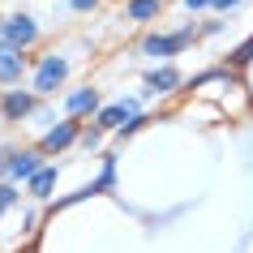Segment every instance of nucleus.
<instances>
[{"label": "nucleus", "mask_w": 253, "mask_h": 253, "mask_svg": "<svg viewBox=\"0 0 253 253\" xmlns=\"http://www.w3.org/2000/svg\"><path fill=\"white\" fill-rule=\"evenodd\" d=\"M65 82H69V60H65V56H56V52L39 56V65H35V78H30V90L39 94V99H47V94H56Z\"/></svg>", "instance_id": "1"}, {"label": "nucleus", "mask_w": 253, "mask_h": 253, "mask_svg": "<svg viewBox=\"0 0 253 253\" xmlns=\"http://www.w3.org/2000/svg\"><path fill=\"white\" fill-rule=\"evenodd\" d=\"M198 35H202V26H180L172 35H146L142 39V56H180L185 47H193Z\"/></svg>", "instance_id": "2"}, {"label": "nucleus", "mask_w": 253, "mask_h": 253, "mask_svg": "<svg viewBox=\"0 0 253 253\" xmlns=\"http://www.w3.org/2000/svg\"><path fill=\"white\" fill-rule=\"evenodd\" d=\"M82 129H86V125H82L78 116L60 120V125H52V129L39 137V150H43V155H60V150L78 146V142H82Z\"/></svg>", "instance_id": "3"}, {"label": "nucleus", "mask_w": 253, "mask_h": 253, "mask_svg": "<svg viewBox=\"0 0 253 253\" xmlns=\"http://www.w3.org/2000/svg\"><path fill=\"white\" fill-rule=\"evenodd\" d=\"M43 159H47V155H43L39 146H17V155H13V163H9L4 180H9V185H17V180H22V185H30V180L47 168Z\"/></svg>", "instance_id": "4"}, {"label": "nucleus", "mask_w": 253, "mask_h": 253, "mask_svg": "<svg viewBox=\"0 0 253 253\" xmlns=\"http://www.w3.org/2000/svg\"><path fill=\"white\" fill-rule=\"evenodd\" d=\"M4 43H9L13 52H26V47H35V43H39V22H35L30 13L4 17Z\"/></svg>", "instance_id": "5"}, {"label": "nucleus", "mask_w": 253, "mask_h": 253, "mask_svg": "<svg viewBox=\"0 0 253 253\" xmlns=\"http://www.w3.org/2000/svg\"><path fill=\"white\" fill-rule=\"evenodd\" d=\"M35 112H39V94L35 90H4L0 94V116L9 120V125H22Z\"/></svg>", "instance_id": "6"}, {"label": "nucleus", "mask_w": 253, "mask_h": 253, "mask_svg": "<svg viewBox=\"0 0 253 253\" xmlns=\"http://www.w3.org/2000/svg\"><path fill=\"white\" fill-rule=\"evenodd\" d=\"M137 112H142V103H137V99H120V103H107L103 112L94 116V129H99V133H116V129H125V125L137 116Z\"/></svg>", "instance_id": "7"}, {"label": "nucleus", "mask_w": 253, "mask_h": 253, "mask_svg": "<svg viewBox=\"0 0 253 253\" xmlns=\"http://www.w3.org/2000/svg\"><path fill=\"white\" fill-rule=\"evenodd\" d=\"M65 112L69 116H99V112H103V99H99V90H94V86H78V90L69 94L65 99Z\"/></svg>", "instance_id": "8"}, {"label": "nucleus", "mask_w": 253, "mask_h": 253, "mask_svg": "<svg viewBox=\"0 0 253 253\" xmlns=\"http://www.w3.org/2000/svg\"><path fill=\"white\" fill-rule=\"evenodd\" d=\"M180 86H185V78H180V69H172V65H159V69L146 73V90L150 94H172V90H180Z\"/></svg>", "instance_id": "9"}, {"label": "nucleus", "mask_w": 253, "mask_h": 253, "mask_svg": "<svg viewBox=\"0 0 253 253\" xmlns=\"http://www.w3.org/2000/svg\"><path fill=\"white\" fill-rule=\"evenodd\" d=\"M22 73H26V52L4 47V52H0V86H17Z\"/></svg>", "instance_id": "10"}, {"label": "nucleus", "mask_w": 253, "mask_h": 253, "mask_svg": "<svg viewBox=\"0 0 253 253\" xmlns=\"http://www.w3.org/2000/svg\"><path fill=\"white\" fill-rule=\"evenodd\" d=\"M56 180H60V168H56V163H47V168H43V172L26 185V193H30L35 202H47V198H52V189H56Z\"/></svg>", "instance_id": "11"}, {"label": "nucleus", "mask_w": 253, "mask_h": 253, "mask_svg": "<svg viewBox=\"0 0 253 253\" xmlns=\"http://www.w3.org/2000/svg\"><path fill=\"white\" fill-rule=\"evenodd\" d=\"M163 13V0H125V17L129 22H155V17Z\"/></svg>", "instance_id": "12"}, {"label": "nucleus", "mask_w": 253, "mask_h": 253, "mask_svg": "<svg viewBox=\"0 0 253 253\" xmlns=\"http://www.w3.org/2000/svg\"><path fill=\"white\" fill-rule=\"evenodd\" d=\"M94 189H99V193H112V189H116V155H103V168H99Z\"/></svg>", "instance_id": "13"}, {"label": "nucleus", "mask_w": 253, "mask_h": 253, "mask_svg": "<svg viewBox=\"0 0 253 253\" xmlns=\"http://www.w3.org/2000/svg\"><path fill=\"white\" fill-rule=\"evenodd\" d=\"M17 202H22V193H17V185H9V180H0V219H4V214L13 211Z\"/></svg>", "instance_id": "14"}, {"label": "nucleus", "mask_w": 253, "mask_h": 253, "mask_svg": "<svg viewBox=\"0 0 253 253\" xmlns=\"http://www.w3.org/2000/svg\"><path fill=\"white\" fill-rule=\"evenodd\" d=\"M249 60H253V35H249L245 43H240V47H236L232 56H227V69H245Z\"/></svg>", "instance_id": "15"}, {"label": "nucleus", "mask_w": 253, "mask_h": 253, "mask_svg": "<svg viewBox=\"0 0 253 253\" xmlns=\"http://www.w3.org/2000/svg\"><path fill=\"white\" fill-rule=\"evenodd\" d=\"M146 125H150V116H146V112H137V116L129 120V125H125V129H116V137H120V142H125V137H133L137 129H146Z\"/></svg>", "instance_id": "16"}, {"label": "nucleus", "mask_w": 253, "mask_h": 253, "mask_svg": "<svg viewBox=\"0 0 253 253\" xmlns=\"http://www.w3.org/2000/svg\"><path fill=\"white\" fill-rule=\"evenodd\" d=\"M82 150H99L103 146V133H99V129H94V125H86V129H82V142H78Z\"/></svg>", "instance_id": "17"}, {"label": "nucleus", "mask_w": 253, "mask_h": 253, "mask_svg": "<svg viewBox=\"0 0 253 253\" xmlns=\"http://www.w3.org/2000/svg\"><path fill=\"white\" fill-rule=\"evenodd\" d=\"M69 9H73V13H94L99 0H69Z\"/></svg>", "instance_id": "18"}, {"label": "nucleus", "mask_w": 253, "mask_h": 253, "mask_svg": "<svg viewBox=\"0 0 253 253\" xmlns=\"http://www.w3.org/2000/svg\"><path fill=\"white\" fill-rule=\"evenodd\" d=\"M13 155H17V146H0V176L9 172V163H13Z\"/></svg>", "instance_id": "19"}, {"label": "nucleus", "mask_w": 253, "mask_h": 253, "mask_svg": "<svg viewBox=\"0 0 253 253\" xmlns=\"http://www.w3.org/2000/svg\"><path fill=\"white\" fill-rule=\"evenodd\" d=\"M211 9H219V13H232V9H240V0H214Z\"/></svg>", "instance_id": "20"}, {"label": "nucleus", "mask_w": 253, "mask_h": 253, "mask_svg": "<svg viewBox=\"0 0 253 253\" xmlns=\"http://www.w3.org/2000/svg\"><path fill=\"white\" fill-rule=\"evenodd\" d=\"M180 4H185V9H193V13H198V9H211L214 0H180Z\"/></svg>", "instance_id": "21"}, {"label": "nucleus", "mask_w": 253, "mask_h": 253, "mask_svg": "<svg viewBox=\"0 0 253 253\" xmlns=\"http://www.w3.org/2000/svg\"><path fill=\"white\" fill-rule=\"evenodd\" d=\"M4 47H9V43H4V17H0V52H4Z\"/></svg>", "instance_id": "22"}, {"label": "nucleus", "mask_w": 253, "mask_h": 253, "mask_svg": "<svg viewBox=\"0 0 253 253\" xmlns=\"http://www.w3.org/2000/svg\"><path fill=\"white\" fill-rule=\"evenodd\" d=\"M13 253H39V249H35V240H30V245H26V249H13Z\"/></svg>", "instance_id": "23"}]
</instances>
